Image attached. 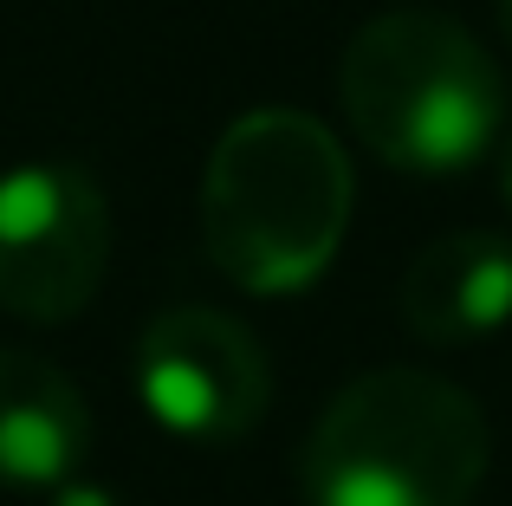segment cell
Returning a JSON list of instances; mask_svg holds the SVG:
<instances>
[{
    "label": "cell",
    "mask_w": 512,
    "mask_h": 506,
    "mask_svg": "<svg viewBox=\"0 0 512 506\" xmlns=\"http://www.w3.org/2000/svg\"><path fill=\"white\" fill-rule=\"evenodd\" d=\"M493 429L474 390L422 364L350 377L299 455L305 506H474Z\"/></svg>",
    "instance_id": "3"
},
{
    "label": "cell",
    "mask_w": 512,
    "mask_h": 506,
    "mask_svg": "<svg viewBox=\"0 0 512 506\" xmlns=\"http://www.w3.org/2000/svg\"><path fill=\"white\" fill-rule=\"evenodd\" d=\"M143 416L175 442H240L273 403L266 344L214 305H175L137 331L130 357Z\"/></svg>",
    "instance_id": "5"
},
{
    "label": "cell",
    "mask_w": 512,
    "mask_h": 506,
    "mask_svg": "<svg viewBox=\"0 0 512 506\" xmlns=\"http://www.w3.org/2000/svg\"><path fill=\"white\" fill-rule=\"evenodd\" d=\"M500 195H506V208H512V137L500 143Z\"/></svg>",
    "instance_id": "9"
},
{
    "label": "cell",
    "mask_w": 512,
    "mask_h": 506,
    "mask_svg": "<svg viewBox=\"0 0 512 506\" xmlns=\"http://www.w3.org/2000/svg\"><path fill=\"white\" fill-rule=\"evenodd\" d=\"M111 273V202L91 169L33 156L0 169V305L26 325H72Z\"/></svg>",
    "instance_id": "4"
},
{
    "label": "cell",
    "mask_w": 512,
    "mask_h": 506,
    "mask_svg": "<svg viewBox=\"0 0 512 506\" xmlns=\"http://www.w3.org/2000/svg\"><path fill=\"white\" fill-rule=\"evenodd\" d=\"M506 72L454 13L396 7L350 33L338 59L344 124L402 176H461L506 143Z\"/></svg>",
    "instance_id": "2"
},
{
    "label": "cell",
    "mask_w": 512,
    "mask_h": 506,
    "mask_svg": "<svg viewBox=\"0 0 512 506\" xmlns=\"http://www.w3.org/2000/svg\"><path fill=\"white\" fill-rule=\"evenodd\" d=\"M493 13H500V33H506V46H512V0H493Z\"/></svg>",
    "instance_id": "10"
},
{
    "label": "cell",
    "mask_w": 512,
    "mask_h": 506,
    "mask_svg": "<svg viewBox=\"0 0 512 506\" xmlns=\"http://www.w3.org/2000/svg\"><path fill=\"white\" fill-rule=\"evenodd\" d=\"M46 506H130L117 487H104V481H85V474H72L65 487H52Z\"/></svg>",
    "instance_id": "8"
},
{
    "label": "cell",
    "mask_w": 512,
    "mask_h": 506,
    "mask_svg": "<svg viewBox=\"0 0 512 506\" xmlns=\"http://www.w3.org/2000/svg\"><path fill=\"white\" fill-rule=\"evenodd\" d=\"M91 455L85 390L52 357L0 344V487L52 494Z\"/></svg>",
    "instance_id": "7"
},
{
    "label": "cell",
    "mask_w": 512,
    "mask_h": 506,
    "mask_svg": "<svg viewBox=\"0 0 512 506\" xmlns=\"http://www.w3.org/2000/svg\"><path fill=\"white\" fill-rule=\"evenodd\" d=\"M402 325L435 351L480 344L512 325V241L493 228H454L402 266Z\"/></svg>",
    "instance_id": "6"
},
{
    "label": "cell",
    "mask_w": 512,
    "mask_h": 506,
    "mask_svg": "<svg viewBox=\"0 0 512 506\" xmlns=\"http://www.w3.org/2000/svg\"><path fill=\"white\" fill-rule=\"evenodd\" d=\"M350 150L312 111L266 104L214 137L201 169V253L234 292L292 299L338 266L350 234Z\"/></svg>",
    "instance_id": "1"
}]
</instances>
